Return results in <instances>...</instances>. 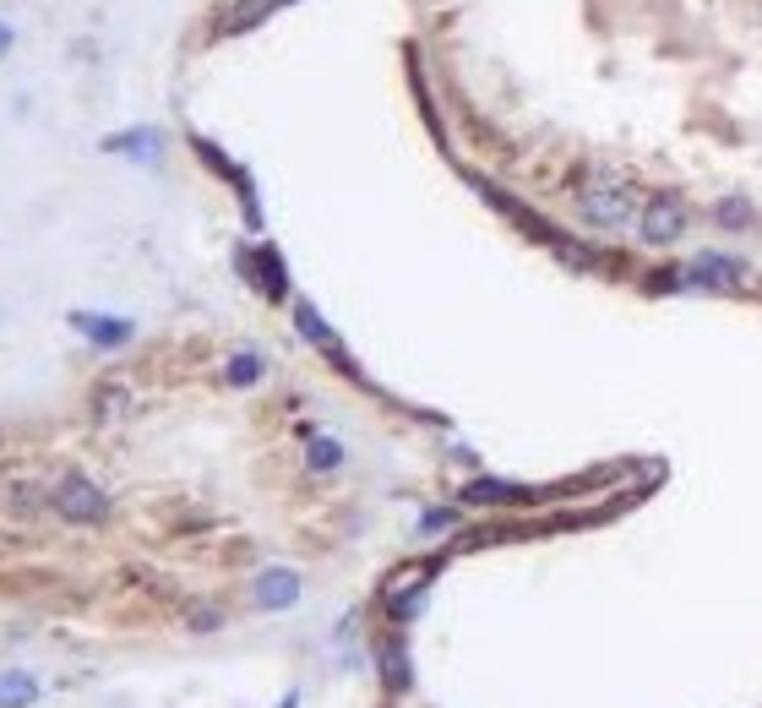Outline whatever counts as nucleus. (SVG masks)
<instances>
[{
	"instance_id": "f257e3e1",
	"label": "nucleus",
	"mask_w": 762,
	"mask_h": 708,
	"mask_svg": "<svg viewBox=\"0 0 762 708\" xmlns=\"http://www.w3.org/2000/svg\"><path fill=\"white\" fill-rule=\"evenodd\" d=\"M637 207H643V191L621 169H588L577 180V213L594 229H626V224H637Z\"/></svg>"
},
{
	"instance_id": "f03ea898",
	"label": "nucleus",
	"mask_w": 762,
	"mask_h": 708,
	"mask_svg": "<svg viewBox=\"0 0 762 708\" xmlns=\"http://www.w3.org/2000/svg\"><path fill=\"white\" fill-rule=\"evenodd\" d=\"M686 218H691V207H686V197L675 191V186H664V191H653V197H643V207H637V235H643V245H675L681 235H686Z\"/></svg>"
},
{
	"instance_id": "7ed1b4c3",
	"label": "nucleus",
	"mask_w": 762,
	"mask_h": 708,
	"mask_svg": "<svg viewBox=\"0 0 762 708\" xmlns=\"http://www.w3.org/2000/svg\"><path fill=\"white\" fill-rule=\"evenodd\" d=\"M50 513L66 518V523H77V529H88V523H104L110 518V496L88 475H61L50 485Z\"/></svg>"
},
{
	"instance_id": "20e7f679",
	"label": "nucleus",
	"mask_w": 762,
	"mask_h": 708,
	"mask_svg": "<svg viewBox=\"0 0 762 708\" xmlns=\"http://www.w3.org/2000/svg\"><path fill=\"white\" fill-rule=\"evenodd\" d=\"M681 278L691 289H740L746 283V262L740 256H719V251H697L691 262H681Z\"/></svg>"
},
{
	"instance_id": "39448f33",
	"label": "nucleus",
	"mask_w": 762,
	"mask_h": 708,
	"mask_svg": "<svg viewBox=\"0 0 762 708\" xmlns=\"http://www.w3.org/2000/svg\"><path fill=\"white\" fill-rule=\"evenodd\" d=\"M234 262H240V273H245V283H256L267 300H289V273H283V256L272 251V245H262V251H234Z\"/></svg>"
},
{
	"instance_id": "423d86ee",
	"label": "nucleus",
	"mask_w": 762,
	"mask_h": 708,
	"mask_svg": "<svg viewBox=\"0 0 762 708\" xmlns=\"http://www.w3.org/2000/svg\"><path fill=\"white\" fill-rule=\"evenodd\" d=\"M550 491H534V485H507V480H469L463 485V502L469 507H523V502H545Z\"/></svg>"
},
{
	"instance_id": "0eeeda50",
	"label": "nucleus",
	"mask_w": 762,
	"mask_h": 708,
	"mask_svg": "<svg viewBox=\"0 0 762 708\" xmlns=\"http://www.w3.org/2000/svg\"><path fill=\"white\" fill-rule=\"evenodd\" d=\"M251 599H256V610H289V605L300 599V572H289V567H267V572H256Z\"/></svg>"
},
{
	"instance_id": "6e6552de",
	"label": "nucleus",
	"mask_w": 762,
	"mask_h": 708,
	"mask_svg": "<svg viewBox=\"0 0 762 708\" xmlns=\"http://www.w3.org/2000/svg\"><path fill=\"white\" fill-rule=\"evenodd\" d=\"M294 327H300V332H305L310 343H321V349H327V361H332V366L354 371L348 349H343V343H338V332H332V327H327V321L316 316V305H310V300H294ZM354 377H359V371H354Z\"/></svg>"
},
{
	"instance_id": "1a4fd4ad",
	"label": "nucleus",
	"mask_w": 762,
	"mask_h": 708,
	"mask_svg": "<svg viewBox=\"0 0 762 708\" xmlns=\"http://www.w3.org/2000/svg\"><path fill=\"white\" fill-rule=\"evenodd\" d=\"M72 327L93 343V349H120V343H131V321H120V316H99V311H72Z\"/></svg>"
},
{
	"instance_id": "9d476101",
	"label": "nucleus",
	"mask_w": 762,
	"mask_h": 708,
	"mask_svg": "<svg viewBox=\"0 0 762 708\" xmlns=\"http://www.w3.org/2000/svg\"><path fill=\"white\" fill-rule=\"evenodd\" d=\"M104 153H131V159L153 164V159L164 153V137H158L153 126H131V131H115V137H104Z\"/></svg>"
},
{
	"instance_id": "9b49d317",
	"label": "nucleus",
	"mask_w": 762,
	"mask_h": 708,
	"mask_svg": "<svg viewBox=\"0 0 762 708\" xmlns=\"http://www.w3.org/2000/svg\"><path fill=\"white\" fill-rule=\"evenodd\" d=\"M0 502H7L17 518H39L50 507V485L39 480H12V485H0Z\"/></svg>"
},
{
	"instance_id": "f8f14e48",
	"label": "nucleus",
	"mask_w": 762,
	"mask_h": 708,
	"mask_svg": "<svg viewBox=\"0 0 762 708\" xmlns=\"http://www.w3.org/2000/svg\"><path fill=\"white\" fill-rule=\"evenodd\" d=\"M39 681L28 670H0V708H34Z\"/></svg>"
},
{
	"instance_id": "ddd939ff",
	"label": "nucleus",
	"mask_w": 762,
	"mask_h": 708,
	"mask_svg": "<svg viewBox=\"0 0 762 708\" xmlns=\"http://www.w3.org/2000/svg\"><path fill=\"white\" fill-rule=\"evenodd\" d=\"M262 371H267V366H262L256 349H234L229 366H224V382H229V388H251V382H262Z\"/></svg>"
},
{
	"instance_id": "4468645a",
	"label": "nucleus",
	"mask_w": 762,
	"mask_h": 708,
	"mask_svg": "<svg viewBox=\"0 0 762 708\" xmlns=\"http://www.w3.org/2000/svg\"><path fill=\"white\" fill-rule=\"evenodd\" d=\"M550 251H556L567 267H577V273H599V251H594V245H583V240H572V235H556V240H550Z\"/></svg>"
},
{
	"instance_id": "2eb2a0df",
	"label": "nucleus",
	"mask_w": 762,
	"mask_h": 708,
	"mask_svg": "<svg viewBox=\"0 0 762 708\" xmlns=\"http://www.w3.org/2000/svg\"><path fill=\"white\" fill-rule=\"evenodd\" d=\"M343 464V447L332 442V437H310L305 442V469L310 475H327V469H338Z\"/></svg>"
},
{
	"instance_id": "dca6fc26",
	"label": "nucleus",
	"mask_w": 762,
	"mask_h": 708,
	"mask_svg": "<svg viewBox=\"0 0 762 708\" xmlns=\"http://www.w3.org/2000/svg\"><path fill=\"white\" fill-rule=\"evenodd\" d=\"M381 670H388L393 692L409 686V654H404V643H388V648H381Z\"/></svg>"
},
{
	"instance_id": "f3484780",
	"label": "nucleus",
	"mask_w": 762,
	"mask_h": 708,
	"mask_svg": "<svg viewBox=\"0 0 762 708\" xmlns=\"http://www.w3.org/2000/svg\"><path fill=\"white\" fill-rule=\"evenodd\" d=\"M713 218H719L724 229H751V224H746V218H751V207H746L740 197H724V202L713 207Z\"/></svg>"
},
{
	"instance_id": "a211bd4d",
	"label": "nucleus",
	"mask_w": 762,
	"mask_h": 708,
	"mask_svg": "<svg viewBox=\"0 0 762 708\" xmlns=\"http://www.w3.org/2000/svg\"><path fill=\"white\" fill-rule=\"evenodd\" d=\"M648 294H670V289H686V278H681V262H670V267H659L648 283H643Z\"/></svg>"
},
{
	"instance_id": "6ab92c4d",
	"label": "nucleus",
	"mask_w": 762,
	"mask_h": 708,
	"mask_svg": "<svg viewBox=\"0 0 762 708\" xmlns=\"http://www.w3.org/2000/svg\"><path fill=\"white\" fill-rule=\"evenodd\" d=\"M420 529H426V534H442V529H453V513H426Z\"/></svg>"
},
{
	"instance_id": "aec40b11",
	"label": "nucleus",
	"mask_w": 762,
	"mask_h": 708,
	"mask_svg": "<svg viewBox=\"0 0 762 708\" xmlns=\"http://www.w3.org/2000/svg\"><path fill=\"white\" fill-rule=\"evenodd\" d=\"M0 55H12V23L0 17Z\"/></svg>"
}]
</instances>
